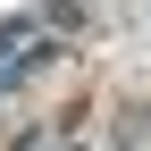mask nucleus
Here are the masks:
<instances>
[{"mask_svg":"<svg viewBox=\"0 0 151 151\" xmlns=\"http://www.w3.org/2000/svg\"><path fill=\"white\" fill-rule=\"evenodd\" d=\"M126 134H151V101H134V109H126Z\"/></svg>","mask_w":151,"mask_h":151,"instance_id":"4","label":"nucleus"},{"mask_svg":"<svg viewBox=\"0 0 151 151\" xmlns=\"http://www.w3.org/2000/svg\"><path fill=\"white\" fill-rule=\"evenodd\" d=\"M118 151H143V143H134V134H126V143H118Z\"/></svg>","mask_w":151,"mask_h":151,"instance_id":"5","label":"nucleus"},{"mask_svg":"<svg viewBox=\"0 0 151 151\" xmlns=\"http://www.w3.org/2000/svg\"><path fill=\"white\" fill-rule=\"evenodd\" d=\"M50 59H59V42H42V34H25V42H17L9 59H0V92H17V84H34V76H42Z\"/></svg>","mask_w":151,"mask_h":151,"instance_id":"1","label":"nucleus"},{"mask_svg":"<svg viewBox=\"0 0 151 151\" xmlns=\"http://www.w3.org/2000/svg\"><path fill=\"white\" fill-rule=\"evenodd\" d=\"M59 151H84V143H59Z\"/></svg>","mask_w":151,"mask_h":151,"instance_id":"6","label":"nucleus"},{"mask_svg":"<svg viewBox=\"0 0 151 151\" xmlns=\"http://www.w3.org/2000/svg\"><path fill=\"white\" fill-rule=\"evenodd\" d=\"M25 34H34V25H25V17H0V59H9V50H17V42H25Z\"/></svg>","mask_w":151,"mask_h":151,"instance_id":"3","label":"nucleus"},{"mask_svg":"<svg viewBox=\"0 0 151 151\" xmlns=\"http://www.w3.org/2000/svg\"><path fill=\"white\" fill-rule=\"evenodd\" d=\"M42 25H59V34H92V0H42Z\"/></svg>","mask_w":151,"mask_h":151,"instance_id":"2","label":"nucleus"}]
</instances>
